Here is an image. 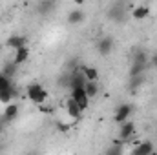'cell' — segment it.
I'll return each mask as SVG.
<instances>
[{"label":"cell","instance_id":"cell-1","mask_svg":"<svg viewBox=\"0 0 157 155\" xmlns=\"http://www.w3.org/2000/svg\"><path fill=\"white\" fill-rule=\"evenodd\" d=\"M48 91H46V88L39 84V82H35V84H29L28 86V99L31 100V102H35V104H44L46 100H48Z\"/></svg>","mask_w":157,"mask_h":155},{"label":"cell","instance_id":"cell-2","mask_svg":"<svg viewBox=\"0 0 157 155\" xmlns=\"http://www.w3.org/2000/svg\"><path fill=\"white\" fill-rule=\"evenodd\" d=\"M106 17L113 22H122L126 18V4L124 2H113L106 9Z\"/></svg>","mask_w":157,"mask_h":155},{"label":"cell","instance_id":"cell-3","mask_svg":"<svg viewBox=\"0 0 157 155\" xmlns=\"http://www.w3.org/2000/svg\"><path fill=\"white\" fill-rule=\"evenodd\" d=\"M97 51H99V55H102V57H108L112 51H113V39L112 37H102V39L97 40Z\"/></svg>","mask_w":157,"mask_h":155},{"label":"cell","instance_id":"cell-4","mask_svg":"<svg viewBox=\"0 0 157 155\" xmlns=\"http://www.w3.org/2000/svg\"><path fill=\"white\" fill-rule=\"evenodd\" d=\"M71 99L77 102L78 106H80V110L84 112L88 106H90V99H88V95H86V91H84V88H77V89H71Z\"/></svg>","mask_w":157,"mask_h":155},{"label":"cell","instance_id":"cell-5","mask_svg":"<svg viewBox=\"0 0 157 155\" xmlns=\"http://www.w3.org/2000/svg\"><path fill=\"white\" fill-rule=\"evenodd\" d=\"M71 75V80H70V89H77V88H84L86 86V75H84V71H82V68L80 70H75V71H71L70 73Z\"/></svg>","mask_w":157,"mask_h":155},{"label":"cell","instance_id":"cell-6","mask_svg":"<svg viewBox=\"0 0 157 155\" xmlns=\"http://www.w3.org/2000/svg\"><path fill=\"white\" fill-rule=\"evenodd\" d=\"M132 112H133V108L130 106V104H121L117 108V112H115V122H117L119 126L122 124V122H126V120H130V115H132Z\"/></svg>","mask_w":157,"mask_h":155},{"label":"cell","instance_id":"cell-7","mask_svg":"<svg viewBox=\"0 0 157 155\" xmlns=\"http://www.w3.org/2000/svg\"><path fill=\"white\" fill-rule=\"evenodd\" d=\"M26 44H28V39L24 37V35H13V37H9V39L6 40V46L7 47H11V49H20V47H26Z\"/></svg>","mask_w":157,"mask_h":155},{"label":"cell","instance_id":"cell-8","mask_svg":"<svg viewBox=\"0 0 157 155\" xmlns=\"http://www.w3.org/2000/svg\"><path fill=\"white\" fill-rule=\"evenodd\" d=\"M133 133H135V124H133L132 120H126V122L121 124V128H119V137H121L122 141H128Z\"/></svg>","mask_w":157,"mask_h":155},{"label":"cell","instance_id":"cell-9","mask_svg":"<svg viewBox=\"0 0 157 155\" xmlns=\"http://www.w3.org/2000/svg\"><path fill=\"white\" fill-rule=\"evenodd\" d=\"M66 112H68V115L71 117V119H75V120H78V119L82 117V110H80V106H78L71 97L66 100Z\"/></svg>","mask_w":157,"mask_h":155},{"label":"cell","instance_id":"cell-10","mask_svg":"<svg viewBox=\"0 0 157 155\" xmlns=\"http://www.w3.org/2000/svg\"><path fill=\"white\" fill-rule=\"evenodd\" d=\"M148 15H150V6H146V4H139L132 9V17L135 20H144Z\"/></svg>","mask_w":157,"mask_h":155},{"label":"cell","instance_id":"cell-11","mask_svg":"<svg viewBox=\"0 0 157 155\" xmlns=\"http://www.w3.org/2000/svg\"><path fill=\"white\" fill-rule=\"evenodd\" d=\"M84 18H86V13L82 11V9H71L70 13H68V22L71 24V26H77V24H82L84 22Z\"/></svg>","mask_w":157,"mask_h":155},{"label":"cell","instance_id":"cell-12","mask_svg":"<svg viewBox=\"0 0 157 155\" xmlns=\"http://www.w3.org/2000/svg\"><path fill=\"white\" fill-rule=\"evenodd\" d=\"M132 64H143V66H148L150 64V57L144 49H135L133 57H132Z\"/></svg>","mask_w":157,"mask_h":155},{"label":"cell","instance_id":"cell-13","mask_svg":"<svg viewBox=\"0 0 157 155\" xmlns=\"http://www.w3.org/2000/svg\"><path fill=\"white\" fill-rule=\"evenodd\" d=\"M17 117H18V106H17V104H7L6 110H4L2 119H4L6 122H13Z\"/></svg>","mask_w":157,"mask_h":155},{"label":"cell","instance_id":"cell-14","mask_svg":"<svg viewBox=\"0 0 157 155\" xmlns=\"http://www.w3.org/2000/svg\"><path fill=\"white\" fill-rule=\"evenodd\" d=\"M28 60H29V49H28V46H26V47H20V49L15 51V59H13V62H15L17 66L24 64V62H28Z\"/></svg>","mask_w":157,"mask_h":155},{"label":"cell","instance_id":"cell-15","mask_svg":"<svg viewBox=\"0 0 157 155\" xmlns=\"http://www.w3.org/2000/svg\"><path fill=\"white\" fill-rule=\"evenodd\" d=\"M152 152H154V144H152L150 141H144V142H141V144L135 148L133 155H152Z\"/></svg>","mask_w":157,"mask_h":155},{"label":"cell","instance_id":"cell-16","mask_svg":"<svg viewBox=\"0 0 157 155\" xmlns=\"http://www.w3.org/2000/svg\"><path fill=\"white\" fill-rule=\"evenodd\" d=\"M99 82H86V86H84V91H86V95H88V99L91 100V99H95L97 95H99Z\"/></svg>","mask_w":157,"mask_h":155},{"label":"cell","instance_id":"cell-17","mask_svg":"<svg viewBox=\"0 0 157 155\" xmlns=\"http://www.w3.org/2000/svg\"><path fill=\"white\" fill-rule=\"evenodd\" d=\"M82 71H84V75H86V80H90V82H97V80H99V70H97V68L82 66Z\"/></svg>","mask_w":157,"mask_h":155},{"label":"cell","instance_id":"cell-18","mask_svg":"<svg viewBox=\"0 0 157 155\" xmlns=\"http://www.w3.org/2000/svg\"><path fill=\"white\" fill-rule=\"evenodd\" d=\"M17 95H18V91H17L15 88H13V89H2V91H0V102H4V104L7 106V104L11 102V99L17 97Z\"/></svg>","mask_w":157,"mask_h":155},{"label":"cell","instance_id":"cell-19","mask_svg":"<svg viewBox=\"0 0 157 155\" xmlns=\"http://www.w3.org/2000/svg\"><path fill=\"white\" fill-rule=\"evenodd\" d=\"M53 9H55V4L49 2V0H46V2H39V4H37V11H39V15H49Z\"/></svg>","mask_w":157,"mask_h":155},{"label":"cell","instance_id":"cell-20","mask_svg":"<svg viewBox=\"0 0 157 155\" xmlns=\"http://www.w3.org/2000/svg\"><path fill=\"white\" fill-rule=\"evenodd\" d=\"M17 68H18V66H17L13 60H11V62H6L4 68H2V75H6L7 78H13L15 73H17Z\"/></svg>","mask_w":157,"mask_h":155},{"label":"cell","instance_id":"cell-21","mask_svg":"<svg viewBox=\"0 0 157 155\" xmlns=\"http://www.w3.org/2000/svg\"><path fill=\"white\" fill-rule=\"evenodd\" d=\"M146 68L148 66H143V64H132L130 66V77H141V75H144Z\"/></svg>","mask_w":157,"mask_h":155},{"label":"cell","instance_id":"cell-22","mask_svg":"<svg viewBox=\"0 0 157 155\" xmlns=\"http://www.w3.org/2000/svg\"><path fill=\"white\" fill-rule=\"evenodd\" d=\"M143 82H144V75H141V77H130V89L132 91H135L137 88H141L143 86Z\"/></svg>","mask_w":157,"mask_h":155},{"label":"cell","instance_id":"cell-23","mask_svg":"<svg viewBox=\"0 0 157 155\" xmlns=\"http://www.w3.org/2000/svg\"><path fill=\"white\" fill-rule=\"evenodd\" d=\"M70 80H71V75H70V71H64V73H60V77H59V86L60 88H70Z\"/></svg>","mask_w":157,"mask_h":155},{"label":"cell","instance_id":"cell-24","mask_svg":"<svg viewBox=\"0 0 157 155\" xmlns=\"http://www.w3.org/2000/svg\"><path fill=\"white\" fill-rule=\"evenodd\" d=\"M13 88H15V86H13V80L0 73V91H2V89H13Z\"/></svg>","mask_w":157,"mask_h":155},{"label":"cell","instance_id":"cell-25","mask_svg":"<svg viewBox=\"0 0 157 155\" xmlns=\"http://www.w3.org/2000/svg\"><path fill=\"white\" fill-rule=\"evenodd\" d=\"M106 155H122V146H119V144L110 146V148L106 150Z\"/></svg>","mask_w":157,"mask_h":155},{"label":"cell","instance_id":"cell-26","mask_svg":"<svg viewBox=\"0 0 157 155\" xmlns=\"http://www.w3.org/2000/svg\"><path fill=\"white\" fill-rule=\"evenodd\" d=\"M57 130L62 131V133H66V131L70 130V124H66V122H62V120H57Z\"/></svg>","mask_w":157,"mask_h":155},{"label":"cell","instance_id":"cell-27","mask_svg":"<svg viewBox=\"0 0 157 155\" xmlns=\"http://www.w3.org/2000/svg\"><path fill=\"white\" fill-rule=\"evenodd\" d=\"M148 66H154V68H157V53H154L152 57H150V64Z\"/></svg>","mask_w":157,"mask_h":155},{"label":"cell","instance_id":"cell-28","mask_svg":"<svg viewBox=\"0 0 157 155\" xmlns=\"http://www.w3.org/2000/svg\"><path fill=\"white\" fill-rule=\"evenodd\" d=\"M6 124H7V122H6V120H4V119H2V117H0V131H2V130H4V126H6Z\"/></svg>","mask_w":157,"mask_h":155},{"label":"cell","instance_id":"cell-29","mask_svg":"<svg viewBox=\"0 0 157 155\" xmlns=\"http://www.w3.org/2000/svg\"><path fill=\"white\" fill-rule=\"evenodd\" d=\"M152 155H157V152H155V150H154V152H152Z\"/></svg>","mask_w":157,"mask_h":155},{"label":"cell","instance_id":"cell-30","mask_svg":"<svg viewBox=\"0 0 157 155\" xmlns=\"http://www.w3.org/2000/svg\"><path fill=\"white\" fill-rule=\"evenodd\" d=\"M28 155H37V153H28Z\"/></svg>","mask_w":157,"mask_h":155},{"label":"cell","instance_id":"cell-31","mask_svg":"<svg viewBox=\"0 0 157 155\" xmlns=\"http://www.w3.org/2000/svg\"><path fill=\"white\" fill-rule=\"evenodd\" d=\"M155 135H157V131H155Z\"/></svg>","mask_w":157,"mask_h":155}]
</instances>
